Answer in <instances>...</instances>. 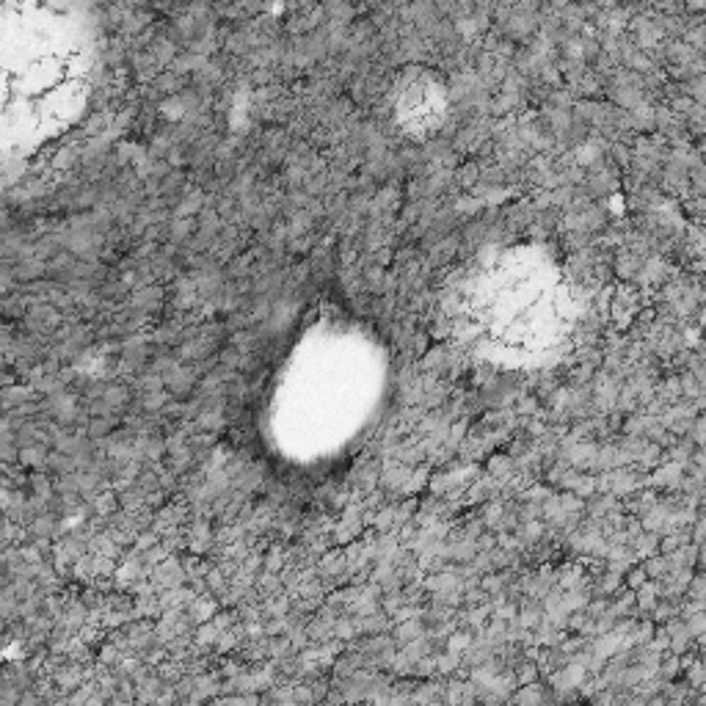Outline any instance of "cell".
Returning a JSON list of instances; mask_svg holds the SVG:
<instances>
[{"mask_svg":"<svg viewBox=\"0 0 706 706\" xmlns=\"http://www.w3.org/2000/svg\"><path fill=\"white\" fill-rule=\"evenodd\" d=\"M94 64L92 20L83 0H3L6 125L44 132L78 113Z\"/></svg>","mask_w":706,"mask_h":706,"instance_id":"obj_1","label":"cell"},{"mask_svg":"<svg viewBox=\"0 0 706 706\" xmlns=\"http://www.w3.org/2000/svg\"><path fill=\"white\" fill-rule=\"evenodd\" d=\"M563 290L546 265L502 259L472 285V318L505 351L530 353L563 334Z\"/></svg>","mask_w":706,"mask_h":706,"instance_id":"obj_2","label":"cell"}]
</instances>
